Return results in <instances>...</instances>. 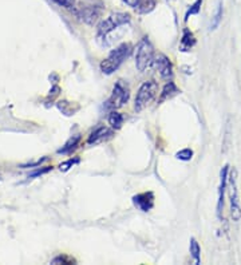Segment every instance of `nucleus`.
Returning a JSON list of instances; mask_svg holds the SVG:
<instances>
[{"instance_id": "nucleus-1", "label": "nucleus", "mask_w": 241, "mask_h": 265, "mask_svg": "<svg viewBox=\"0 0 241 265\" xmlns=\"http://www.w3.org/2000/svg\"><path fill=\"white\" fill-rule=\"evenodd\" d=\"M133 52V46L130 43H122L116 50H112L106 59L100 62V71L104 75H112L122 66L126 59L129 58Z\"/></svg>"}, {"instance_id": "nucleus-2", "label": "nucleus", "mask_w": 241, "mask_h": 265, "mask_svg": "<svg viewBox=\"0 0 241 265\" xmlns=\"http://www.w3.org/2000/svg\"><path fill=\"white\" fill-rule=\"evenodd\" d=\"M130 23V15L125 12H116L112 13L108 19H104V21H100L98 28H96V39L98 42L102 44H108L106 39L112 32L114 29L120 28V25H126Z\"/></svg>"}, {"instance_id": "nucleus-3", "label": "nucleus", "mask_w": 241, "mask_h": 265, "mask_svg": "<svg viewBox=\"0 0 241 265\" xmlns=\"http://www.w3.org/2000/svg\"><path fill=\"white\" fill-rule=\"evenodd\" d=\"M130 98V88L129 86L124 82V80H118L114 87H112V93L108 101L104 102V107L106 110H118L129 102Z\"/></svg>"}, {"instance_id": "nucleus-4", "label": "nucleus", "mask_w": 241, "mask_h": 265, "mask_svg": "<svg viewBox=\"0 0 241 265\" xmlns=\"http://www.w3.org/2000/svg\"><path fill=\"white\" fill-rule=\"evenodd\" d=\"M156 54L154 47L148 38H144L138 43L137 52H136V67L138 71L144 72L148 67H150L154 62Z\"/></svg>"}, {"instance_id": "nucleus-5", "label": "nucleus", "mask_w": 241, "mask_h": 265, "mask_svg": "<svg viewBox=\"0 0 241 265\" xmlns=\"http://www.w3.org/2000/svg\"><path fill=\"white\" fill-rule=\"evenodd\" d=\"M158 94V83L154 80H148L141 84V87L138 90L137 97H136V103L134 109L137 113H141L142 110L148 107L150 102L153 101L156 95Z\"/></svg>"}, {"instance_id": "nucleus-6", "label": "nucleus", "mask_w": 241, "mask_h": 265, "mask_svg": "<svg viewBox=\"0 0 241 265\" xmlns=\"http://www.w3.org/2000/svg\"><path fill=\"white\" fill-rule=\"evenodd\" d=\"M229 185V200H230V216L233 221L238 223L241 220V206L238 200V190H237V172L233 169L228 177Z\"/></svg>"}, {"instance_id": "nucleus-7", "label": "nucleus", "mask_w": 241, "mask_h": 265, "mask_svg": "<svg viewBox=\"0 0 241 265\" xmlns=\"http://www.w3.org/2000/svg\"><path fill=\"white\" fill-rule=\"evenodd\" d=\"M153 66L162 79L166 80L172 79V76H173V66H172L170 59L168 58L166 55L164 54L156 55Z\"/></svg>"}, {"instance_id": "nucleus-8", "label": "nucleus", "mask_w": 241, "mask_h": 265, "mask_svg": "<svg viewBox=\"0 0 241 265\" xmlns=\"http://www.w3.org/2000/svg\"><path fill=\"white\" fill-rule=\"evenodd\" d=\"M76 17H79V20L84 21L86 24H94L98 17H100V9L94 7V5H82L79 8L74 9Z\"/></svg>"}, {"instance_id": "nucleus-9", "label": "nucleus", "mask_w": 241, "mask_h": 265, "mask_svg": "<svg viewBox=\"0 0 241 265\" xmlns=\"http://www.w3.org/2000/svg\"><path fill=\"white\" fill-rule=\"evenodd\" d=\"M228 172L229 166L225 165L224 168L221 169L220 173V188H218V202H217V216L218 219H221L222 216V211H224V200H225V190L228 186Z\"/></svg>"}, {"instance_id": "nucleus-10", "label": "nucleus", "mask_w": 241, "mask_h": 265, "mask_svg": "<svg viewBox=\"0 0 241 265\" xmlns=\"http://www.w3.org/2000/svg\"><path fill=\"white\" fill-rule=\"evenodd\" d=\"M133 204L137 208L138 211L141 212H149L153 209L154 206V194L153 192H145V193H140L133 197Z\"/></svg>"}, {"instance_id": "nucleus-11", "label": "nucleus", "mask_w": 241, "mask_h": 265, "mask_svg": "<svg viewBox=\"0 0 241 265\" xmlns=\"http://www.w3.org/2000/svg\"><path fill=\"white\" fill-rule=\"evenodd\" d=\"M112 134H114V131H112V129H108V127L106 126L96 127V130L88 135V145H100V143L104 142V141H108V139L112 138Z\"/></svg>"}, {"instance_id": "nucleus-12", "label": "nucleus", "mask_w": 241, "mask_h": 265, "mask_svg": "<svg viewBox=\"0 0 241 265\" xmlns=\"http://www.w3.org/2000/svg\"><path fill=\"white\" fill-rule=\"evenodd\" d=\"M124 1L140 13L152 12L154 7H156V4H157L156 0H124Z\"/></svg>"}, {"instance_id": "nucleus-13", "label": "nucleus", "mask_w": 241, "mask_h": 265, "mask_svg": "<svg viewBox=\"0 0 241 265\" xmlns=\"http://www.w3.org/2000/svg\"><path fill=\"white\" fill-rule=\"evenodd\" d=\"M196 44V38L192 31H189L188 28L184 29L182 38H181V43H180V50L184 51V52H188L190 51Z\"/></svg>"}, {"instance_id": "nucleus-14", "label": "nucleus", "mask_w": 241, "mask_h": 265, "mask_svg": "<svg viewBox=\"0 0 241 265\" xmlns=\"http://www.w3.org/2000/svg\"><path fill=\"white\" fill-rule=\"evenodd\" d=\"M180 93L178 87L176 86L173 82H169V83L165 84V87H164L162 93H161V98H160V103H162V102L168 101V99H170L174 95Z\"/></svg>"}, {"instance_id": "nucleus-15", "label": "nucleus", "mask_w": 241, "mask_h": 265, "mask_svg": "<svg viewBox=\"0 0 241 265\" xmlns=\"http://www.w3.org/2000/svg\"><path fill=\"white\" fill-rule=\"evenodd\" d=\"M108 125L114 129V130H120L124 122H125V117L120 113H118L116 110H112V113L108 114Z\"/></svg>"}, {"instance_id": "nucleus-16", "label": "nucleus", "mask_w": 241, "mask_h": 265, "mask_svg": "<svg viewBox=\"0 0 241 265\" xmlns=\"http://www.w3.org/2000/svg\"><path fill=\"white\" fill-rule=\"evenodd\" d=\"M58 109L62 111L64 115H74L79 109H80V106L75 105L72 102H67V101H62L58 102Z\"/></svg>"}, {"instance_id": "nucleus-17", "label": "nucleus", "mask_w": 241, "mask_h": 265, "mask_svg": "<svg viewBox=\"0 0 241 265\" xmlns=\"http://www.w3.org/2000/svg\"><path fill=\"white\" fill-rule=\"evenodd\" d=\"M79 141H80V135L76 134V135H72L68 141H67L66 143H64V146L62 147V149H59L58 153L59 154H68V153H71L72 150H74L75 147L78 146Z\"/></svg>"}, {"instance_id": "nucleus-18", "label": "nucleus", "mask_w": 241, "mask_h": 265, "mask_svg": "<svg viewBox=\"0 0 241 265\" xmlns=\"http://www.w3.org/2000/svg\"><path fill=\"white\" fill-rule=\"evenodd\" d=\"M189 251H190V256L194 259L196 264H200V263H201V248H200V244L197 243L194 237H192L190 239Z\"/></svg>"}, {"instance_id": "nucleus-19", "label": "nucleus", "mask_w": 241, "mask_h": 265, "mask_svg": "<svg viewBox=\"0 0 241 265\" xmlns=\"http://www.w3.org/2000/svg\"><path fill=\"white\" fill-rule=\"evenodd\" d=\"M221 20H222V1H220L218 3V5H217V9L216 12H214V15H213V19H212V23H210V29H216L218 25H220Z\"/></svg>"}, {"instance_id": "nucleus-20", "label": "nucleus", "mask_w": 241, "mask_h": 265, "mask_svg": "<svg viewBox=\"0 0 241 265\" xmlns=\"http://www.w3.org/2000/svg\"><path fill=\"white\" fill-rule=\"evenodd\" d=\"M176 158L180 161H190L193 158V150L192 149H182V150H180L176 154Z\"/></svg>"}, {"instance_id": "nucleus-21", "label": "nucleus", "mask_w": 241, "mask_h": 265, "mask_svg": "<svg viewBox=\"0 0 241 265\" xmlns=\"http://www.w3.org/2000/svg\"><path fill=\"white\" fill-rule=\"evenodd\" d=\"M201 4H202V0H196L194 3L190 5V8L188 9L186 15H185V21H188L190 15H197L201 9Z\"/></svg>"}, {"instance_id": "nucleus-22", "label": "nucleus", "mask_w": 241, "mask_h": 265, "mask_svg": "<svg viewBox=\"0 0 241 265\" xmlns=\"http://www.w3.org/2000/svg\"><path fill=\"white\" fill-rule=\"evenodd\" d=\"M76 164H79V158H74V160L70 158V160H67L66 162H63V164L59 165V170H60V172H68V170Z\"/></svg>"}, {"instance_id": "nucleus-23", "label": "nucleus", "mask_w": 241, "mask_h": 265, "mask_svg": "<svg viewBox=\"0 0 241 265\" xmlns=\"http://www.w3.org/2000/svg\"><path fill=\"white\" fill-rule=\"evenodd\" d=\"M52 1L64 8H74L75 5V0H52Z\"/></svg>"}, {"instance_id": "nucleus-24", "label": "nucleus", "mask_w": 241, "mask_h": 265, "mask_svg": "<svg viewBox=\"0 0 241 265\" xmlns=\"http://www.w3.org/2000/svg\"><path fill=\"white\" fill-rule=\"evenodd\" d=\"M51 169H52V168L42 169V170H40V169H39V170H36V172H35V173H32V174H31V176H30V177H39V176H42V174H44V173L50 172ZM30 177H28V178H30Z\"/></svg>"}, {"instance_id": "nucleus-25", "label": "nucleus", "mask_w": 241, "mask_h": 265, "mask_svg": "<svg viewBox=\"0 0 241 265\" xmlns=\"http://www.w3.org/2000/svg\"><path fill=\"white\" fill-rule=\"evenodd\" d=\"M0 180H2V176H0Z\"/></svg>"}]
</instances>
